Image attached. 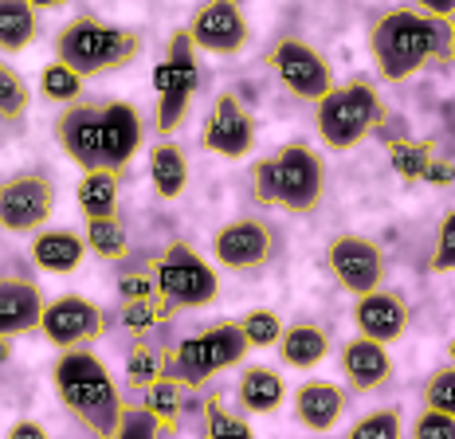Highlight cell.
Wrapping results in <instances>:
<instances>
[{"instance_id":"6da1fadb","label":"cell","mask_w":455,"mask_h":439,"mask_svg":"<svg viewBox=\"0 0 455 439\" xmlns=\"http://www.w3.org/2000/svg\"><path fill=\"white\" fill-rule=\"evenodd\" d=\"M369 55L385 83H404L428 63H448V20H432L412 4L388 8L369 28Z\"/></svg>"},{"instance_id":"7a4b0ae2","label":"cell","mask_w":455,"mask_h":439,"mask_svg":"<svg viewBox=\"0 0 455 439\" xmlns=\"http://www.w3.org/2000/svg\"><path fill=\"white\" fill-rule=\"evenodd\" d=\"M52 385L55 396L68 412L79 419L94 439H114L126 424V404L114 385L110 369L102 365L94 353L83 349H60L52 365Z\"/></svg>"},{"instance_id":"3957f363","label":"cell","mask_w":455,"mask_h":439,"mask_svg":"<svg viewBox=\"0 0 455 439\" xmlns=\"http://www.w3.org/2000/svg\"><path fill=\"white\" fill-rule=\"evenodd\" d=\"M251 196L263 208H279L291 216L318 212L326 196V161L302 141H291L251 165Z\"/></svg>"},{"instance_id":"277c9868","label":"cell","mask_w":455,"mask_h":439,"mask_svg":"<svg viewBox=\"0 0 455 439\" xmlns=\"http://www.w3.org/2000/svg\"><path fill=\"white\" fill-rule=\"evenodd\" d=\"M138 55H141V36L130 32V28L99 20V16H75L55 36V60L68 63L71 71H79L83 79L130 67Z\"/></svg>"},{"instance_id":"5b68a950","label":"cell","mask_w":455,"mask_h":439,"mask_svg":"<svg viewBox=\"0 0 455 439\" xmlns=\"http://www.w3.org/2000/svg\"><path fill=\"white\" fill-rule=\"evenodd\" d=\"M318 138L326 149L346 154L357 149L369 133H377L388 118L385 99L377 94L373 83L365 79H349V83H334L330 94L318 102Z\"/></svg>"},{"instance_id":"8992f818","label":"cell","mask_w":455,"mask_h":439,"mask_svg":"<svg viewBox=\"0 0 455 439\" xmlns=\"http://www.w3.org/2000/svg\"><path fill=\"white\" fill-rule=\"evenodd\" d=\"M248 349L251 346H248V338H243L240 322H220V326H208L204 333L185 338L181 346L169 353L165 377H173L177 385H185L188 393H193V388H204L216 373L240 365Z\"/></svg>"},{"instance_id":"52a82bcc","label":"cell","mask_w":455,"mask_h":439,"mask_svg":"<svg viewBox=\"0 0 455 439\" xmlns=\"http://www.w3.org/2000/svg\"><path fill=\"white\" fill-rule=\"evenodd\" d=\"M154 283L161 291V299L173 310H201L212 307L216 294H220V279H216L212 263L185 240H169L161 247V255L149 263Z\"/></svg>"},{"instance_id":"ba28073f","label":"cell","mask_w":455,"mask_h":439,"mask_svg":"<svg viewBox=\"0 0 455 439\" xmlns=\"http://www.w3.org/2000/svg\"><path fill=\"white\" fill-rule=\"evenodd\" d=\"M196 44L188 36V28H177L169 36V55L165 63L154 67V91H157V133L169 138L177 126L185 122L188 114V102L196 94Z\"/></svg>"},{"instance_id":"9c48e42d","label":"cell","mask_w":455,"mask_h":439,"mask_svg":"<svg viewBox=\"0 0 455 439\" xmlns=\"http://www.w3.org/2000/svg\"><path fill=\"white\" fill-rule=\"evenodd\" d=\"M263 63L271 67V75L279 79L283 91H291L295 99L310 102V107H318L330 94V87H334V67H330V60L318 47L299 40V36L271 40L267 52H263Z\"/></svg>"},{"instance_id":"30bf717a","label":"cell","mask_w":455,"mask_h":439,"mask_svg":"<svg viewBox=\"0 0 455 439\" xmlns=\"http://www.w3.org/2000/svg\"><path fill=\"white\" fill-rule=\"evenodd\" d=\"M279 251H283L279 227L263 216H235L212 232V259L228 267V271L240 275L263 271V267L279 259Z\"/></svg>"},{"instance_id":"8fae6325","label":"cell","mask_w":455,"mask_h":439,"mask_svg":"<svg viewBox=\"0 0 455 439\" xmlns=\"http://www.w3.org/2000/svg\"><path fill=\"white\" fill-rule=\"evenodd\" d=\"M326 275L334 279V286H341L346 294H369V291H381L385 275H388V259H385V247L373 243L369 235H354V232H341L326 243Z\"/></svg>"},{"instance_id":"7c38bea8","label":"cell","mask_w":455,"mask_h":439,"mask_svg":"<svg viewBox=\"0 0 455 439\" xmlns=\"http://www.w3.org/2000/svg\"><path fill=\"white\" fill-rule=\"evenodd\" d=\"M55 212V180L44 169H28L0 180V227L12 235H36Z\"/></svg>"},{"instance_id":"4fadbf2b","label":"cell","mask_w":455,"mask_h":439,"mask_svg":"<svg viewBox=\"0 0 455 439\" xmlns=\"http://www.w3.org/2000/svg\"><path fill=\"white\" fill-rule=\"evenodd\" d=\"M40 333L52 341L55 349H83L107 333V310L99 302L83 299V294H63V299L47 302Z\"/></svg>"},{"instance_id":"5bb4252c","label":"cell","mask_w":455,"mask_h":439,"mask_svg":"<svg viewBox=\"0 0 455 439\" xmlns=\"http://www.w3.org/2000/svg\"><path fill=\"white\" fill-rule=\"evenodd\" d=\"M201 146L216 157L228 161H240L251 154L255 146V118L251 110L243 107V99L235 91H220L208 107L204 130H201Z\"/></svg>"},{"instance_id":"9a60e30c","label":"cell","mask_w":455,"mask_h":439,"mask_svg":"<svg viewBox=\"0 0 455 439\" xmlns=\"http://www.w3.org/2000/svg\"><path fill=\"white\" fill-rule=\"evenodd\" d=\"M188 36H193L196 52L208 55H240L251 40L248 16L235 0H204L188 20Z\"/></svg>"},{"instance_id":"2e32d148","label":"cell","mask_w":455,"mask_h":439,"mask_svg":"<svg viewBox=\"0 0 455 439\" xmlns=\"http://www.w3.org/2000/svg\"><path fill=\"white\" fill-rule=\"evenodd\" d=\"M55 141L83 173L107 169V161H102V107H94V102L63 107V114L55 118Z\"/></svg>"},{"instance_id":"e0dca14e","label":"cell","mask_w":455,"mask_h":439,"mask_svg":"<svg viewBox=\"0 0 455 439\" xmlns=\"http://www.w3.org/2000/svg\"><path fill=\"white\" fill-rule=\"evenodd\" d=\"M338 369L341 377H346L349 393H377V388L393 385V357H388V349L381 341L373 338H349L346 346L338 349Z\"/></svg>"},{"instance_id":"ac0fdd59","label":"cell","mask_w":455,"mask_h":439,"mask_svg":"<svg viewBox=\"0 0 455 439\" xmlns=\"http://www.w3.org/2000/svg\"><path fill=\"white\" fill-rule=\"evenodd\" d=\"M354 326L362 338H373L381 346H393V341L404 338L409 330V302L393 291H369L354 299Z\"/></svg>"},{"instance_id":"d6986e66","label":"cell","mask_w":455,"mask_h":439,"mask_svg":"<svg viewBox=\"0 0 455 439\" xmlns=\"http://www.w3.org/2000/svg\"><path fill=\"white\" fill-rule=\"evenodd\" d=\"M44 291L24 275H0V338H20L40 330Z\"/></svg>"},{"instance_id":"ffe728a7","label":"cell","mask_w":455,"mask_h":439,"mask_svg":"<svg viewBox=\"0 0 455 439\" xmlns=\"http://www.w3.org/2000/svg\"><path fill=\"white\" fill-rule=\"evenodd\" d=\"M141 146V114L130 102H102V161L110 173H126Z\"/></svg>"},{"instance_id":"44dd1931","label":"cell","mask_w":455,"mask_h":439,"mask_svg":"<svg viewBox=\"0 0 455 439\" xmlns=\"http://www.w3.org/2000/svg\"><path fill=\"white\" fill-rule=\"evenodd\" d=\"M346 412V388L334 380H307L295 393V419L310 435H322Z\"/></svg>"},{"instance_id":"7402d4cb","label":"cell","mask_w":455,"mask_h":439,"mask_svg":"<svg viewBox=\"0 0 455 439\" xmlns=\"http://www.w3.org/2000/svg\"><path fill=\"white\" fill-rule=\"evenodd\" d=\"M87 259V240L68 227H40L32 240V263L47 275H71Z\"/></svg>"},{"instance_id":"603a6c76","label":"cell","mask_w":455,"mask_h":439,"mask_svg":"<svg viewBox=\"0 0 455 439\" xmlns=\"http://www.w3.org/2000/svg\"><path fill=\"white\" fill-rule=\"evenodd\" d=\"M275 353L283 357L287 369H315L330 357V333L318 322H295V326H287L279 333Z\"/></svg>"},{"instance_id":"cb8c5ba5","label":"cell","mask_w":455,"mask_h":439,"mask_svg":"<svg viewBox=\"0 0 455 439\" xmlns=\"http://www.w3.org/2000/svg\"><path fill=\"white\" fill-rule=\"evenodd\" d=\"M235 400H240L243 412L271 416V412H279L283 400H287V385H283V377L275 373L271 365H248L240 373V385H235Z\"/></svg>"},{"instance_id":"d4e9b609","label":"cell","mask_w":455,"mask_h":439,"mask_svg":"<svg viewBox=\"0 0 455 439\" xmlns=\"http://www.w3.org/2000/svg\"><path fill=\"white\" fill-rule=\"evenodd\" d=\"M149 180H154V193L161 200H177L188 188V161L173 138H161L149 149Z\"/></svg>"},{"instance_id":"484cf974","label":"cell","mask_w":455,"mask_h":439,"mask_svg":"<svg viewBox=\"0 0 455 439\" xmlns=\"http://www.w3.org/2000/svg\"><path fill=\"white\" fill-rule=\"evenodd\" d=\"M185 385H177L173 377H161L154 380L149 388H141V416L157 427V432H177L181 424V412H185Z\"/></svg>"},{"instance_id":"4316f807","label":"cell","mask_w":455,"mask_h":439,"mask_svg":"<svg viewBox=\"0 0 455 439\" xmlns=\"http://www.w3.org/2000/svg\"><path fill=\"white\" fill-rule=\"evenodd\" d=\"M40 40V12L28 0H0V55H16Z\"/></svg>"},{"instance_id":"83f0119b","label":"cell","mask_w":455,"mask_h":439,"mask_svg":"<svg viewBox=\"0 0 455 439\" xmlns=\"http://www.w3.org/2000/svg\"><path fill=\"white\" fill-rule=\"evenodd\" d=\"M75 200H79V212L87 220H94V216H118V173H110V169L83 173L79 188H75Z\"/></svg>"},{"instance_id":"f1b7e54d","label":"cell","mask_w":455,"mask_h":439,"mask_svg":"<svg viewBox=\"0 0 455 439\" xmlns=\"http://www.w3.org/2000/svg\"><path fill=\"white\" fill-rule=\"evenodd\" d=\"M83 240H87V251H94L99 259H107V263L126 259V251H130L126 224H122L118 216H94V220H87Z\"/></svg>"},{"instance_id":"f546056e","label":"cell","mask_w":455,"mask_h":439,"mask_svg":"<svg viewBox=\"0 0 455 439\" xmlns=\"http://www.w3.org/2000/svg\"><path fill=\"white\" fill-rule=\"evenodd\" d=\"M201 432L204 439H255L251 424L240 412L224 404L220 393H208L204 396V412H201Z\"/></svg>"},{"instance_id":"4dcf8cb0","label":"cell","mask_w":455,"mask_h":439,"mask_svg":"<svg viewBox=\"0 0 455 439\" xmlns=\"http://www.w3.org/2000/svg\"><path fill=\"white\" fill-rule=\"evenodd\" d=\"M165 369H169V353L149 346V341H138L126 357V385L134 388V393H141V388H149L154 380L165 377Z\"/></svg>"},{"instance_id":"1f68e13d","label":"cell","mask_w":455,"mask_h":439,"mask_svg":"<svg viewBox=\"0 0 455 439\" xmlns=\"http://www.w3.org/2000/svg\"><path fill=\"white\" fill-rule=\"evenodd\" d=\"M173 307H169L165 299L157 294H146V299H130L122 302V326H126L130 333H146L154 326H165V322H173Z\"/></svg>"},{"instance_id":"d6a6232c","label":"cell","mask_w":455,"mask_h":439,"mask_svg":"<svg viewBox=\"0 0 455 439\" xmlns=\"http://www.w3.org/2000/svg\"><path fill=\"white\" fill-rule=\"evenodd\" d=\"M432 157H435L432 141H412V138L388 141V161H393L401 180H424V169L432 165Z\"/></svg>"},{"instance_id":"836d02e7","label":"cell","mask_w":455,"mask_h":439,"mask_svg":"<svg viewBox=\"0 0 455 439\" xmlns=\"http://www.w3.org/2000/svg\"><path fill=\"white\" fill-rule=\"evenodd\" d=\"M28 102H32V91H28L24 75L0 60V122L20 126L24 114H28Z\"/></svg>"},{"instance_id":"e575fe53","label":"cell","mask_w":455,"mask_h":439,"mask_svg":"<svg viewBox=\"0 0 455 439\" xmlns=\"http://www.w3.org/2000/svg\"><path fill=\"white\" fill-rule=\"evenodd\" d=\"M40 94H44V99H52V102H63V107H71V102L83 99V75L71 71L68 63L52 60L40 71Z\"/></svg>"},{"instance_id":"d590c367","label":"cell","mask_w":455,"mask_h":439,"mask_svg":"<svg viewBox=\"0 0 455 439\" xmlns=\"http://www.w3.org/2000/svg\"><path fill=\"white\" fill-rule=\"evenodd\" d=\"M401 435H404V419H401V408H393V404L365 412L346 432V439H401Z\"/></svg>"},{"instance_id":"8d00e7d4","label":"cell","mask_w":455,"mask_h":439,"mask_svg":"<svg viewBox=\"0 0 455 439\" xmlns=\"http://www.w3.org/2000/svg\"><path fill=\"white\" fill-rule=\"evenodd\" d=\"M420 400L432 412L455 416V365H440L435 373H428V380L420 388Z\"/></svg>"},{"instance_id":"74e56055","label":"cell","mask_w":455,"mask_h":439,"mask_svg":"<svg viewBox=\"0 0 455 439\" xmlns=\"http://www.w3.org/2000/svg\"><path fill=\"white\" fill-rule=\"evenodd\" d=\"M240 330H243V338H248V346L251 349H267L279 341V333H283V318L275 310H248L240 318Z\"/></svg>"},{"instance_id":"f35d334b","label":"cell","mask_w":455,"mask_h":439,"mask_svg":"<svg viewBox=\"0 0 455 439\" xmlns=\"http://www.w3.org/2000/svg\"><path fill=\"white\" fill-rule=\"evenodd\" d=\"M428 271H435V275H455V208L440 220V227H435Z\"/></svg>"},{"instance_id":"ab89813d","label":"cell","mask_w":455,"mask_h":439,"mask_svg":"<svg viewBox=\"0 0 455 439\" xmlns=\"http://www.w3.org/2000/svg\"><path fill=\"white\" fill-rule=\"evenodd\" d=\"M409 439H455V416H443V412L424 408V412L412 419Z\"/></svg>"},{"instance_id":"60d3db41","label":"cell","mask_w":455,"mask_h":439,"mask_svg":"<svg viewBox=\"0 0 455 439\" xmlns=\"http://www.w3.org/2000/svg\"><path fill=\"white\" fill-rule=\"evenodd\" d=\"M118 294H122V302H130V299H146V294H157V283H154V271H134V275H122L118 279Z\"/></svg>"},{"instance_id":"b9f144b4","label":"cell","mask_w":455,"mask_h":439,"mask_svg":"<svg viewBox=\"0 0 455 439\" xmlns=\"http://www.w3.org/2000/svg\"><path fill=\"white\" fill-rule=\"evenodd\" d=\"M416 12L432 16V20H451L455 16V0H409Z\"/></svg>"},{"instance_id":"7bdbcfd3","label":"cell","mask_w":455,"mask_h":439,"mask_svg":"<svg viewBox=\"0 0 455 439\" xmlns=\"http://www.w3.org/2000/svg\"><path fill=\"white\" fill-rule=\"evenodd\" d=\"M424 180H428V185H451V180H455V169H451V161H443V157H432V165L424 169Z\"/></svg>"},{"instance_id":"ee69618b","label":"cell","mask_w":455,"mask_h":439,"mask_svg":"<svg viewBox=\"0 0 455 439\" xmlns=\"http://www.w3.org/2000/svg\"><path fill=\"white\" fill-rule=\"evenodd\" d=\"M8 439H52V435H47V427L36 424V419H20V424L8 427Z\"/></svg>"},{"instance_id":"f6af8a7d","label":"cell","mask_w":455,"mask_h":439,"mask_svg":"<svg viewBox=\"0 0 455 439\" xmlns=\"http://www.w3.org/2000/svg\"><path fill=\"white\" fill-rule=\"evenodd\" d=\"M114 439H161V432H149V427H126L122 424V432Z\"/></svg>"},{"instance_id":"bcb514c9","label":"cell","mask_w":455,"mask_h":439,"mask_svg":"<svg viewBox=\"0 0 455 439\" xmlns=\"http://www.w3.org/2000/svg\"><path fill=\"white\" fill-rule=\"evenodd\" d=\"M28 4H32L36 12H52V8H63L68 0H28Z\"/></svg>"},{"instance_id":"7dc6e473","label":"cell","mask_w":455,"mask_h":439,"mask_svg":"<svg viewBox=\"0 0 455 439\" xmlns=\"http://www.w3.org/2000/svg\"><path fill=\"white\" fill-rule=\"evenodd\" d=\"M12 361V338H0V369Z\"/></svg>"},{"instance_id":"c3c4849f","label":"cell","mask_w":455,"mask_h":439,"mask_svg":"<svg viewBox=\"0 0 455 439\" xmlns=\"http://www.w3.org/2000/svg\"><path fill=\"white\" fill-rule=\"evenodd\" d=\"M448 63L455 67V16L448 20Z\"/></svg>"},{"instance_id":"681fc988","label":"cell","mask_w":455,"mask_h":439,"mask_svg":"<svg viewBox=\"0 0 455 439\" xmlns=\"http://www.w3.org/2000/svg\"><path fill=\"white\" fill-rule=\"evenodd\" d=\"M448 365H455V338L448 341Z\"/></svg>"},{"instance_id":"f907efd6","label":"cell","mask_w":455,"mask_h":439,"mask_svg":"<svg viewBox=\"0 0 455 439\" xmlns=\"http://www.w3.org/2000/svg\"><path fill=\"white\" fill-rule=\"evenodd\" d=\"M310 439H334V435H326V432H322V435H310Z\"/></svg>"},{"instance_id":"816d5d0a","label":"cell","mask_w":455,"mask_h":439,"mask_svg":"<svg viewBox=\"0 0 455 439\" xmlns=\"http://www.w3.org/2000/svg\"><path fill=\"white\" fill-rule=\"evenodd\" d=\"M451 310H455V299H451Z\"/></svg>"}]
</instances>
